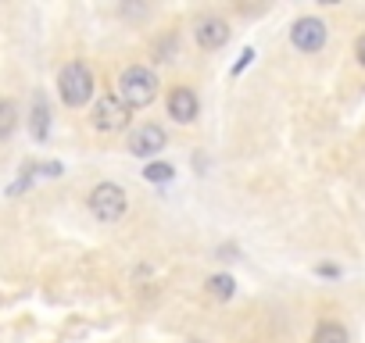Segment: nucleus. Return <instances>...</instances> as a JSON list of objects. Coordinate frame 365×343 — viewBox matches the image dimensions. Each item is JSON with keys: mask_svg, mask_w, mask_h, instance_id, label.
Instances as JSON below:
<instances>
[{"mask_svg": "<svg viewBox=\"0 0 365 343\" xmlns=\"http://www.w3.org/2000/svg\"><path fill=\"white\" fill-rule=\"evenodd\" d=\"M154 93H158V79H154L150 68L133 65V68L122 72V79H118V97H122V104H125L129 111H133V107H147V104L154 100Z\"/></svg>", "mask_w": 365, "mask_h": 343, "instance_id": "obj_1", "label": "nucleus"}, {"mask_svg": "<svg viewBox=\"0 0 365 343\" xmlns=\"http://www.w3.org/2000/svg\"><path fill=\"white\" fill-rule=\"evenodd\" d=\"M58 93H61V100L68 107H83L93 97V75H90V68L79 65V61L65 65L61 75H58Z\"/></svg>", "mask_w": 365, "mask_h": 343, "instance_id": "obj_2", "label": "nucleus"}, {"mask_svg": "<svg viewBox=\"0 0 365 343\" xmlns=\"http://www.w3.org/2000/svg\"><path fill=\"white\" fill-rule=\"evenodd\" d=\"M90 211L101 218V222H118L125 215V190L115 186V183H101L93 194H90Z\"/></svg>", "mask_w": 365, "mask_h": 343, "instance_id": "obj_3", "label": "nucleus"}, {"mask_svg": "<svg viewBox=\"0 0 365 343\" xmlns=\"http://www.w3.org/2000/svg\"><path fill=\"white\" fill-rule=\"evenodd\" d=\"M93 125L101 132H118L129 125V107L122 104V97H101L93 107Z\"/></svg>", "mask_w": 365, "mask_h": 343, "instance_id": "obj_4", "label": "nucleus"}, {"mask_svg": "<svg viewBox=\"0 0 365 343\" xmlns=\"http://www.w3.org/2000/svg\"><path fill=\"white\" fill-rule=\"evenodd\" d=\"M290 40H294L297 51L315 54V51H322V43H326V26H322L319 19H297L294 29H290Z\"/></svg>", "mask_w": 365, "mask_h": 343, "instance_id": "obj_5", "label": "nucleus"}, {"mask_svg": "<svg viewBox=\"0 0 365 343\" xmlns=\"http://www.w3.org/2000/svg\"><path fill=\"white\" fill-rule=\"evenodd\" d=\"M197 93L194 90H187V86H179V90H172L168 93V115L175 118V122H194L197 118Z\"/></svg>", "mask_w": 365, "mask_h": 343, "instance_id": "obj_6", "label": "nucleus"}, {"mask_svg": "<svg viewBox=\"0 0 365 343\" xmlns=\"http://www.w3.org/2000/svg\"><path fill=\"white\" fill-rule=\"evenodd\" d=\"M161 147H165L161 125H143V129L133 132V139H129V150H133L136 157H150V154H158Z\"/></svg>", "mask_w": 365, "mask_h": 343, "instance_id": "obj_7", "label": "nucleus"}, {"mask_svg": "<svg viewBox=\"0 0 365 343\" xmlns=\"http://www.w3.org/2000/svg\"><path fill=\"white\" fill-rule=\"evenodd\" d=\"M194 33H197V43H201L205 51H215V47H222V43L230 40V26H226L222 19H201Z\"/></svg>", "mask_w": 365, "mask_h": 343, "instance_id": "obj_8", "label": "nucleus"}, {"mask_svg": "<svg viewBox=\"0 0 365 343\" xmlns=\"http://www.w3.org/2000/svg\"><path fill=\"white\" fill-rule=\"evenodd\" d=\"M312 343H347V332L340 322H322L312 336Z\"/></svg>", "mask_w": 365, "mask_h": 343, "instance_id": "obj_9", "label": "nucleus"}, {"mask_svg": "<svg viewBox=\"0 0 365 343\" xmlns=\"http://www.w3.org/2000/svg\"><path fill=\"white\" fill-rule=\"evenodd\" d=\"M15 125H19V111H15V104H11V100H0V139L11 136Z\"/></svg>", "mask_w": 365, "mask_h": 343, "instance_id": "obj_10", "label": "nucleus"}, {"mask_svg": "<svg viewBox=\"0 0 365 343\" xmlns=\"http://www.w3.org/2000/svg\"><path fill=\"white\" fill-rule=\"evenodd\" d=\"M33 136L36 139H47V125H51V111H47V104L43 100H36V107H33Z\"/></svg>", "mask_w": 365, "mask_h": 343, "instance_id": "obj_11", "label": "nucleus"}, {"mask_svg": "<svg viewBox=\"0 0 365 343\" xmlns=\"http://www.w3.org/2000/svg\"><path fill=\"white\" fill-rule=\"evenodd\" d=\"M208 290H212V297L230 300V297H233V290H237V283H233L230 275H212V279H208Z\"/></svg>", "mask_w": 365, "mask_h": 343, "instance_id": "obj_12", "label": "nucleus"}, {"mask_svg": "<svg viewBox=\"0 0 365 343\" xmlns=\"http://www.w3.org/2000/svg\"><path fill=\"white\" fill-rule=\"evenodd\" d=\"M143 179H147V183H168V179H172V164H161V161L147 164V168H143Z\"/></svg>", "mask_w": 365, "mask_h": 343, "instance_id": "obj_13", "label": "nucleus"}, {"mask_svg": "<svg viewBox=\"0 0 365 343\" xmlns=\"http://www.w3.org/2000/svg\"><path fill=\"white\" fill-rule=\"evenodd\" d=\"M251 58H255V51H244V54H240V61H237V72H244V68H247V61H251Z\"/></svg>", "mask_w": 365, "mask_h": 343, "instance_id": "obj_14", "label": "nucleus"}, {"mask_svg": "<svg viewBox=\"0 0 365 343\" xmlns=\"http://www.w3.org/2000/svg\"><path fill=\"white\" fill-rule=\"evenodd\" d=\"M358 61L365 65V36H358Z\"/></svg>", "mask_w": 365, "mask_h": 343, "instance_id": "obj_15", "label": "nucleus"}]
</instances>
